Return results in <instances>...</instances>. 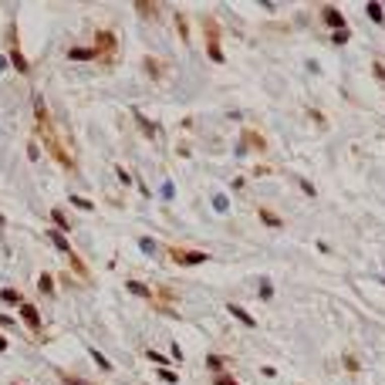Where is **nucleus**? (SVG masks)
I'll return each instance as SVG.
<instances>
[{
  "label": "nucleus",
  "instance_id": "f257e3e1",
  "mask_svg": "<svg viewBox=\"0 0 385 385\" xmlns=\"http://www.w3.org/2000/svg\"><path fill=\"white\" fill-rule=\"evenodd\" d=\"M172 257H176V264H182V267H196V264L206 261L203 250H172Z\"/></svg>",
  "mask_w": 385,
  "mask_h": 385
},
{
  "label": "nucleus",
  "instance_id": "f03ea898",
  "mask_svg": "<svg viewBox=\"0 0 385 385\" xmlns=\"http://www.w3.org/2000/svg\"><path fill=\"white\" fill-rule=\"evenodd\" d=\"M21 317H24V325H27L31 331L41 328V314H37V307H34V304H21Z\"/></svg>",
  "mask_w": 385,
  "mask_h": 385
},
{
  "label": "nucleus",
  "instance_id": "7ed1b4c3",
  "mask_svg": "<svg viewBox=\"0 0 385 385\" xmlns=\"http://www.w3.org/2000/svg\"><path fill=\"white\" fill-rule=\"evenodd\" d=\"M321 17H325V24H328V27H345V17H341L335 7H325V11H321Z\"/></svg>",
  "mask_w": 385,
  "mask_h": 385
},
{
  "label": "nucleus",
  "instance_id": "20e7f679",
  "mask_svg": "<svg viewBox=\"0 0 385 385\" xmlns=\"http://www.w3.org/2000/svg\"><path fill=\"white\" fill-rule=\"evenodd\" d=\"M230 314H233V317H240V321H243L247 328H257V321H253V317H250V314H247V311H243L240 304H230Z\"/></svg>",
  "mask_w": 385,
  "mask_h": 385
},
{
  "label": "nucleus",
  "instance_id": "39448f33",
  "mask_svg": "<svg viewBox=\"0 0 385 385\" xmlns=\"http://www.w3.org/2000/svg\"><path fill=\"white\" fill-rule=\"evenodd\" d=\"M210 57H213V61H223L220 44H216V27H213V24H210Z\"/></svg>",
  "mask_w": 385,
  "mask_h": 385
},
{
  "label": "nucleus",
  "instance_id": "423d86ee",
  "mask_svg": "<svg viewBox=\"0 0 385 385\" xmlns=\"http://www.w3.org/2000/svg\"><path fill=\"white\" fill-rule=\"evenodd\" d=\"M0 301H4V304H21V294H17L14 287H4V291H0Z\"/></svg>",
  "mask_w": 385,
  "mask_h": 385
},
{
  "label": "nucleus",
  "instance_id": "0eeeda50",
  "mask_svg": "<svg viewBox=\"0 0 385 385\" xmlns=\"http://www.w3.org/2000/svg\"><path fill=\"white\" fill-rule=\"evenodd\" d=\"M129 291H132L136 297H152V291H149L146 284H139V281H129Z\"/></svg>",
  "mask_w": 385,
  "mask_h": 385
},
{
  "label": "nucleus",
  "instance_id": "6e6552de",
  "mask_svg": "<svg viewBox=\"0 0 385 385\" xmlns=\"http://www.w3.org/2000/svg\"><path fill=\"white\" fill-rule=\"evenodd\" d=\"M365 11H368V17H372L375 24H382V21H385V11H382V7H378V4H368Z\"/></svg>",
  "mask_w": 385,
  "mask_h": 385
},
{
  "label": "nucleus",
  "instance_id": "1a4fd4ad",
  "mask_svg": "<svg viewBox=\"0 0 385 385\" xmlns=\"http://www.w3.org/2000/svg\"><path fill=\"white\" fill-rule=\"evenodd\" d=\"M68 57H75V61H85V57H95V51H85V47H71Z\"/></svg>",
  "mask_w": 385,
  "mask_h": 385
},
{
  "label": "nucleus",
  "instance_id": "9d476101",
  "mask_svg": "<svg viewBox=\"0 0 385 385\" xmlns=\"http://www.w3.org/2000/svg\"><path fill=\"white\" fill-rule=\"evenodd\" d=\"M11 61H14V68H17V71H27V61L21 57V51H17V47L11 51Z\"/></svg>",
  "mask_w": 385,
  "mask_h": 385
},
{
  "label": "nucleus",
  "instance_id": "9b49d317",
  "mask_svg": "<svg viewBox=\"0 0 385 385\" xmlns=\"http://www.w3.org/2000/svg\"><path fill=\"white\" fill-rule=\"evenodd\" d=\"M159 378H162V382H169V385L179 382V378H176V372H169V368H159Z\"/></svg>",
  "mask_w": 385,
  "mask_h": 385
},
{
  "label": "nucleus",
  "instance_id": "f8f14e48",
  "mask_svg": "<svg viewBox=\"0 0 385 385\" xmlns=\"http://www.w3.org/2000/svg\"><path fill=\"white\" fill-rule=\"evenodd\" d=\"M261 220H264V223H267V227H281V220H277V216H274V213H267V210H264V213H261Z\"/></svg>",
  "mask_w": 385,
  "mask_h": 385
},
{
  "label": "nucleus",
  "instance_id": "ddd939ff",
  "mask_svg": "<svg viewBox=\"0 0 385 385\" xmlns=\"http://www.w3.org/2000/svg\"><path fill=\"white\" fill-rule=\"evenodd\" d=\"M51 240H54V247H57V250H68V240L61 237V233H51Z\"/></svg>",
  "mask_w": 385,
  "mask_h": 385
},
{
  "label": "nucleus",
  "instance_id": "4468645a",
  "mask_svg": "<svg viewBox=\"0 0 385 385\" xmlns=\"http://www.w3.org/2000/svg\"><path fill=\"white\" fill-rule=\"evenodd\" d=\"M91 358H95V362H98V365H102V368H112V365H108V358H105V355H102V351H91Z\"/></svg>",
  "mask_w": 385,
  "mask_h": 385
},
{
  "label": "nucleus",
  "instance_id": "2eb2a0df",
  "mask_svg": "<svg viewBox=\"0 0 385 385\" xmlns=\"http://www.w3.org/2000/svg\"><path fill=\"white\" fill-rule=\"evenodd\" d=\"M213 210L223 213V210H227V196H213Z\"/></svg>",
  "mask_w": 385,
  "mask_h": 385
},
{
  "label": "nucleus",
  "instance_id": "dca6fc26",
  "mask_svg": "<svg viewBox=\"0 0 385 385\" xmlns=\"http://www.w3.org/2000/svg\"><path fill=\"white\" fill-rule=\"evenodd\" d=\"M71 203H75V206H81V210H91V203L85 200V196H71Z\"/></svg>",
  "mask_w": 385,
  "mask_h": 385
},
{
  "label": "nucleus",
  "instance_id": "f3484780",
  "mask_svg": "<svg viewBox=\"0 0 385 385\" xmlns=\"http://www.w3.org/2000/svg\"><path fill=\"white\" fill-rule=\"evenodd\" d=\"M372 71H375V78H378V81H382V85H385V68H382V65H378V61H375V65H372Z\"/></svg>",
  "mask_w": 385,
  "mask_h": 385
},
{
  "label": "nucleus",
  "instance_id": "a211bd4d",
  "mask_svg": "<svg viewBox=\"0 0 385 385\" xmlns=\"http://www.w3.org/2000/svg\"><path fill=\"white\" fill-rule=\"evenodd\" d=\"M37 284H41V291H47V294H51V287H54V284H51V277H47V274H44V277H41V281H37Z\"/></svg>",
  "mask_w": 385,
  "mask_h": 385
},
{
  "label": "nucleus",
  "instance_id": "6ab92c4d",
  "mask_svg": "<svg viewBox=\"0 0 385 385\" xmlns=\"http://www.w3.org/2000/svg\"><path fill=\"white\" fill-rule=\"evenodd\" d=\"M139 243H142V250H146V253H152V250H156V243H152V240H149V237H142V240H139Z\"/></svg>",
  "mask_w": 385,
  "mask_h": 385
},
{
  "label": "nucleus",
  "instance_id": "aec40b11",
  "mask_svg": "<svg viewBox=\"0 0 385 385\" xmlns=\"http://www.w3.org/2000/svg\"><path fill=\"white\" fill-rule=\"evenodd\" d=\"M51 216H54V223H57V227H61V230H68V220H65V216H61V213H51Z\"/></svg>",
  "mask_w": 385,
  "mask_h": 385
},
{
  "label": "nucleus",
  "instance_id": "412c9836",
  "mask_svg": "<svg viewBox=\"0 0 385 385\" xmlns=\"http://www.w3.org/2000/svg\"><path fill=\"white\" fill-rule=\"evenodd\" d=\"M216 385H237V382H233L230 375H216Z\"/></svg>",
  "mask_w": 385,
  "mask_h": 385
},
{
  "label": "nucleus",
  "instance_id": "4be33fe9",
  "mask_svg": "<svg viewBox=\"0 0 385 385\" xmlns=\"http://www.w3.org/2000/svg\"><path fill=\"white\" fill-rule=\"evenodd\" d=\"M4 348H7V341H4V338H0V351H4Z\"/></svg>",
  "mask_w": 385,
  "mask_h": 385
}]
</instances>
